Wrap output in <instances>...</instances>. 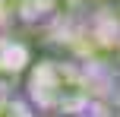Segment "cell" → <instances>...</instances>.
<instances>
[{"instance_id": "obj_2", "label": "cell", "mask_w": 120, "mask_h": 117, "mask_svg": "<svg viewBox=\"0 0 120 117\" xmlns=\"http://www.w3.org/2000/svg\"><path fill=\"white\" fill-rule=\"evenodd\" d=\"M0 117H38V108L25 95H0Z\"/></svg>"}, {"instance_id": "obj_1", "label": "cell", "mask_w": 120, "mask_h": 117, "mask_svg": "<svg viewBox=\"0 0 120 117\" xmlns=\"http://www.w3.org/2000/svg\"><path fill=\"white\" fill-rule=\"evenodd\" d=\"M25 98L38 111L51 114H79L92 101V82L70 60H38L25 82Z\"/></svg>"}]
</instances>
